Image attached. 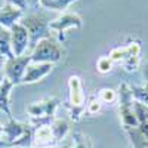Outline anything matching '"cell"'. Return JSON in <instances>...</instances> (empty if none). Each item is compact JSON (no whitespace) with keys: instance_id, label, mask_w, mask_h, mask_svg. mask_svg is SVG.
Here are the masks:
<instances>
[{"instance_id":"1","label":"cell","mask_w":148,"mask_h":148,"mask_svg":"<svg viewBox=\"0 0 148 148\" xmlns=\"http://www.w3.org/2000/svg\"><path fill=\"white\" fill-rule=\"evenodd\" d=\"M117 96H119V114H120V121L125 130H132L138 129V120L133 111V95H132V88L129 83H120L117 89Z\"/></svg>"},{"instance_id":"2","label":"cell","mask_w":148,"mask_h":148,"mask_svg":"<svg viewBox=\"0 0 148 148\" xmlns=\"http://www.w3.org/2000/svg\"><path fill=\"white\" fill-rule=\"evenodd\" d=\"M19 24L27 30L28 37H30V47L28 51L31 52L34 46L39 43L43 39H47L51 36V21H49L46 16L39 15V14H30L27 16H22V19L19 21Z\"/></svg>"},{"instance_id":"3","label":"cell","mask_w":148,"mask_h":148,"mask_svg":"<svg viewBox=\"0 0 148 148\" xmlns=\"http://www.w3.org/2000/svg\"><path fill=\"white\" fill-rule=\"evenodd\" d=\"M62 55H64L62 47L52 37L40 40L30 52L33 62H43V64H53V65L62 59Z\"/></svg>"},{"instance_id":"4","label":"cell","mask_w":148,"mask_h":148,"mask_svg":"<svg viewBox=\"0 0 148 148\" xmlns=\"http://www.w3.org/2000/svg\"><path fill=\"white\" fill-rule=\"evenodd\" d=\"M30 62H31L30 53H25L22 56H14V58L8 59L5 64V68H3L5 77L10 83H14L15 86L21 84L22 79H24V74H25V70H27Z\"/></svg>"},{"instance_id":"5","label":"cell","mask_w":148,"mask_h":148,"mask_svg":"<svg viewBox=\"0 0 148 148\" xmlns=\"http://www.w3.org/2000/svg\"><path fill=\"white\" fill-rule=\"evenodd\" d=\"M83 25V21L77 14L73 12H64L56 19L51 21V31L58 36L59 40H65V31L68 30H80Z\"/></svg>"},{"instance_id":"6","label":"cell","mask_w":148,"mask_h":148,"mask_svg":"<svg viewBox=\"0 0 148 148\" xmlns=\"http://www.w3.org/2000/svg\"><path fill=\"white\" fill-rule=\"evenodd\" d=\"M61 101L55 96H47L40 101H36L27 105V114L30 119H39V117H52L55 119L56 110Z\"/></svg>"},{"instance_id":"7","label":"cell","mask_w":148,"mask_h":148,"mask_svg":"<svg viewBox=\"0 0 148 148\" xmlns=\"http://www.w3.org/2000/svg\"><path fill=\"white\" fill-rule=\"evenodd\" d=\"M9 31H10V43H12V52H14V55L15 56L25 55L30 47V37H28L27 30L18 22Z\"/></svg>"},{"instance_id":"8","label":"cell","mask_w":148,"mask_h":148,"mask_svg":"<svg viewBox=\"0 0 148 148\" xmlns=\"http://www.w3.org/2000/svg\"><path fill=\"white\" fill-rule=\"evenodd\" d=\"M28 123H21L15 119H8V121L3 125V133H2V141L6 148H12L15 142L24 135L27 129Z\"/></svg>"},{"instance_id":"9","label":"cell","mask_w":148,"mask_h":148,"mask_svg":"<svg viewBox=\"0 0 148 148\" xmlns=\"http://www.w3.org/2000/svg\"><path fill=\"white\" fill-rule=\"evenodd\" d=\"M67 86H68V101L67 102L71 105H77V107L86 105V93H84L83 82L80 76L71 74L68 77Z\"/></svg>"},{"instance_id":"10","label":"cell","mask_w":148,"mask_h":148,"mask_svg":"<svg viewBox=\"0 0 148 148\" xmlns=\"http://www.w3.org/2000/svg\"><path fill=\"white\" fill-rule=\"evenodd\" d=\"M52 70H53V64L33 62V61H31V62L28 64V67H27V70H25L22 83L31 84V83H36V82H40L45 77H47L49 74L52 73Z\"/></svg>"},{"instance_id":"11","label":"cell","mask_w":148,"mask_h":148,"mask_svg":"<svg viewBox=\"0 0 148 148\" xmlns=\"http://www.w3.org/2000/svg\"><path fill=\"white\" fill-rule=\"evenodd\" d=\"M22 16H24V10L6 3L0 8V27L10 30L15 24H18L22 19Z\"/></svg>"},{"instance_id":"12","label":"cell","mask_w":148,"mask_h":148,"mask_svg":"<svg viewBox=\"0 0 148 148\" xmlns=\"http://www.w3.org/2000/svg\"><path fill=\"white\" fill-rule=\"evenodd\" d=\"M15 84L10 83L6 77L3 79L2 84H0V111L8 117V119H14L12 117V110H10V93L14 90Z\"/></svg>"},{"instance_id":"13","label":"cell","mask_w":148,"mask_h":148,"mask_svg":"<svg viewBox=\"0 0 148 148\" xmlns=\"http://www.w3.org/2000/svg\"><path fill=\"white\" fill-rule=\"evenodd\" d=\"M53 144V135L51 125L37 127L33 132V148H45V147H52Z\"/></svg>"},{"instance_id":"14","label":"cell","mask_w":148,"mask_h":148,"mask_svg":"<svg viewBox=\"0 0 148 148\" xmlns=\"http://www.w3.org/2000/svg\"><path fill=\"white\" fill-rule=\"evenodd\" d=\"M51 129H52V135H53V144L58 145L59 142H62L67 138V135L70 132V123L65 119L55 117L53 121L51 123Z\"/></svg>"},{"instance_id":"15","label":"cell","mask_w":148,"mask_h":148,"mask_svg":"<svg viewBox=\"0 0 148 148\" xmlns=\"http://www.w3.org/2000/svg\"><path fill=\"white\" fill-rule=\"evenodd\" d=\"M74 2L77 0H40L39 6L47 10H56V12H64L67 10Z\"/></svg>"},{"instance_id":"16","label":"cell","mask_w":148,"mask_h":148,"mask_svg":"<svg viewBox=\"0 0 148 148\" xmlns=\"http://www.w3.org/2000/svg\"><path fill=\"white\" fill-rule=\"evenodd\" d=\"M0 53L6 56L8 59L14 58V52H12V43H10V31L8 28L0 27Z\"/></svg>"},{"instance_id":"17","label":"cell","mask_w":148,"mask_h":148,"mask_svg":"<svg viewBox=\"0 0 148 148\" xmlns=\"http://www.w3.org/2000/svg\"><path fill=\"white\" fill-rule=\"evenodd\" d=\"M92 147H93V144H92V139L89 136H86L80 130L74 132L70 148H92Z\"/></svg>"},{"instance_id":"18","label":"cell","mask_w":148,"mask_h":148,"mask_svg":"<svg viewBox=\"0 0 148 148\" xmlns=\"http://www.w3.org/2000/svg\"><path fill=\"white\" fill-rule=\"evenodd\" d=\"M96 96H98V99H99L102 104H107V105L114 104V102H117V99H119L117 90L110 89V88H104V89H101L99 92H98Z\"/></svg>"},{"instance_id":"19","label":"cell","mask_w":148,"mask_h":148,"mask_svg":"<svg viewBox=\"0 0 148 148\" xmlns=\"http://www.w3.org/2000/svg\"><path fill=\"white\" fill-rule=\"evenodd\" d=\"M133 111H135V116H136V120H138V126L144 125V123H148V105L141 104L138 101H133Z\"/></svg>"},{"instance_id":"20","label":"cell","mask_w":148,"mask_h":148,"mask_svg":"<svg viewBox=\"0 0 148 148\" xmlns=\"http://www.w3.org/2000/svg\"><path fill=\"white\" fill-rule=\"evenodd\" d=\"M64 108L67 110V113H68V116H70V119H71L73 121H80L82 117H83L84 113H86V105L77 107V105H71V104H68V102H64Z\"/></svg>"},{"instance_id":"21","label":"cell","mask_w":148,"mask_h":148,"mask_svg":"<svg viewBox=\"0 0 148 148\" xmlns=\"http://www.w3.org/2000/svg\"><path fill=\"white\" fill-rule=\"evenodd\" d=\"M114 67V62L110 59V56H101L96 61V71L99 74H108Z\"/></svg>"},{"instance_id":"22","label":"cell","mask_w":148,"mask_h":148,"mask_svg":"<svg viewBox=\"0 0 148 148\" xmlns=\"http://www.w3.org/2000/svg\"><path fill=\"white\" fill-rule=\"evenodd\" d=\"M130 88H132L133 99L148 105V90L145 89V86H130Z\"/></svg>"},{"instance_id":"23","label":"cell","mask_w":148,"mask_h":148,"mask_svg":"<svg viewBox=\"0 0 148 148\" xmlns=\"http://www.w3.org/2000/svg\"><path fill=\"white\" fill-rule=\"evenodd\" d=\"M102 102L98 99V96H90V99L86 102V113L90 114V116H96L101 113L102 110Z\"/></svg>"},{"instance_id":"24","label":"cell","mask_w":148,"mask_h":148,"mask_svg":"<svg viewBox=\"0 0 148 148\" xmlns=\"http://www.w3.org/2000/svg\"><path fill=\"white\" fill-rule=\"evenodd\" d=\"M141 65V56H129L121 62V67L126 73H135Z\"/></svg>"},{"instance_id":"25","label":"cell","mask_w":148,"mask_h":148,"mask_svg":"<svg viewBox=\"0 0 148 148\" xmlns=\"http://www.w3.org/2000/svg\"><path fill=\"white\" fill-rule=\"evenodd\" d=\"M110 59L113 61V62L116 64H121L123 61H125L126 58H127V53H126V49H125V46H117V47H114L113 51L110 52Z\"/></svg>"},{"instance_id":"26","label":"cell","mask_w":148,"mask_h":148,"mask_svg":"<svg viewBox=\"0 0 148 148\" xmlns=\"http://www.w3.org/2000/svg\"><path fill=\"white\" fill-rule=\"evenodd\" d=\"M125 49H126L127 58L129 56H141V45L136 40L129 42L127 45H125Z\"/></svg>"},{"instance_id":"27","label":"cell","mask_w":148,"mask_h":148,"mask_svg":"<svg viewBox=\"0 0 148 148\" xmlns=\"http://www.w3.org/2000/svg\"><path fill=\"white\" fill-rule=\"evenodd\" d=\"M8 5H12V6H16L18 9L24 10L27 9V5H28V0H6Z\"/></svg>"},{"instance_id":"28","label":"cell","mask_w":148,"mask_h":148,"mask_svg":"<svg viewBox=\"0 0 148 148\" xmlns=\"http://www.w3.org/2000/svg\"><path fill=\"white\" fill-rule=\"evenodd\" d=\"M142 77H144V80H145V83H148V61L144 64V67H142Z\"/></svg>"},{"instance_id":"29","label":"cell","mask_w":148,"mask_h":148,"mask_svg":"<svg viewBox=\"0 0 148 148\" xmlns=\"http://www.w3.org/2000/svg\"><path fill=\"white\" fill-rule=\"evenodd\" d=\"M6 61H8V58H6V56H3L2 53H0V71H3V68H5V64H6Z\"/></svg>"},{"instance_id":"30","label":"cell","mask_w":148,"mask_h":148,"mask_svg":"<svg viewBox=\"0 0 148 148\" xmlns=\"http://www.w3.org/2000/svg\"><path fill=\"white\" fill-rule=\"evenodd\" d=\"M70 145H71V142L64 144V145H52V147H45V148H70Z\"/></svg>"},{"instance_id":"31","label":"cell","mask_w":148,"mask_h":148,"mask_svg":"<svg viewBox=\"0 0 148 148\" xmlns=\"http://www.w3.org/2000/svg\"><path fill=\"white\" fill-rule=\"evenodd\" d=\"M2 133H3V125H0V148H3V141H2Z\"/></svg>"},{"instance_id":"32","label":"cell","mask_w":148,"mask_h":148,"mask_svg":"<svg viewBox=\"0 0 148 148\" xmlns=\"http://www.w3.org/2000/svg\"><path fill=\"white\" fill-rule=\"evenodd\" d=\"M39 2L40 0H28V3H31L33 6H39Z\"/></svg>"},{"instance_id":"33","label":"cell","mask_w":148,"mask_h":148,"mask_svg":"<svg viewBox=\"0 0 148 148\" xmlns=\"http://www.w3.org/2000/svg\"><path fill=\"white\" fill-rule=\"evenodd\" d=\"M3 79H5V74H3V71H0V84H2Z\"/></svg>"},{"instance_id":"34","label":"cell","mask_w":148,"mask_h":148,"mask_svg":"<svg viewBox=\"0 0 148 148\" xmlns=\"http://www.w3.org/2000/svg\"><path fill=\"white\" fill-rule=\"evenodd\" d=\"M144 86H145V89H147V90H148V83H145V84H144Z\"/></svg>"},{"instance_id":"35","label":"cell","mask_w":148,"mask_h":148,"mask_svg":"<svg viewBox=\"0 0 148 148\" xmlns=\"http://www.w3.org/2000/svg\"><path fill=\"white\" fill-rule=\"evenodd\" d=\"M127 148H135V147H133V145H129V147H127Z\"/></svg>"}]
</instances>
